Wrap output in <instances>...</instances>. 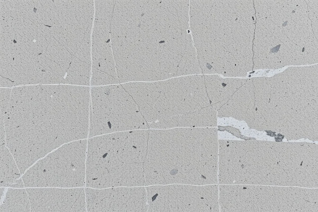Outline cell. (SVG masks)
<instances>
[{"instance_id": "obj_6", "label": "cell", "mask_w": 318, "mask_h": 212, "mask_svg": "<svg viewBox=\"0 0 318 212\" xmlns=\"http://www.w3.org/2000/svg\"><path fill=\"white\" fill-rule=\"evenodd\" d=\"M90 95L88 139L117 132L149 129L137 105L120 84L92 86Z\"/></svg>"}, {"instance_id": "obj_18", "label": "cell", "mask_w": 318, "mask_h": 212, "mask_svg": "<svg viewBox=\"0 0 318 212\" xmlns=\"http://www.w3.org/2000/svg\"><path fill=\"white\" fill-rule=\"evenodd\" d=\"M4 189H5L3 187H1V188H0V196H1H1H2V195L3 194V192H4Z\"/></svg>"}, {"instance_id": "obj_2", "label": "cell", "mask_w": 318, "mask_h": 212, "mask_svg": "<svg viewBox=\"0 0 318 212\" xmlns=\"http://www.w3.org/2000/svg\"><path fill=\"white\" fill-rule=\"evenodd\" d=\"M81 113L79 101L69 85L19 86L13 95L9 114L12 141L27 152L47 154L75 140Z\"/></svg>"}, {"instance_id": "obj_13", "label": "cell", "mask_w": 318, "mask_h": 212, "mask_svg": "<svg viewBox=\"0 0 318 212\" xmlns=\"http://www.w3.org/2000/svg\"><path fill=\"white\" fill-rule=\"evenodd\" d=\"M217 111L210 105L186 114L163 119L162 128L168 129L175 127H215L217 125Z\"/></svg>"}, {"instance_id": "obj_10", "label": "cell", "mask_w": 318, "mask_h": 212, "mask_svg": "<svg viewBox=\"0 0 318 212\" xmlns=\"http://www.w3.org/2000/svg\"><path fill=\"white\" fill-rule=\"evenodd\" d=\"M148 212H193V185L173 184L145 187Z\"/></svg>"}, {"instance_id": "obj_15", "label": "cell", "mask_w": 318, "mask_h": 212, "mask_svg": "<svg viewBox=\"0 0 318 212\" xmlns=\"http://www.w3.org/2000/svg\"><path fill=\"white\" fill-rule=\"evenodd\" d=\"M5 144L0 145L1 187H9L20 176L16 162Z\"/></svg>"}, {"instance_id": "obj_3", "label": "cell", "mask_w": 318, "mask_h": 212, "mask_svg": "<svg viewBox=\"0 0 318 212\" xmlns=\"http://www.w3.org/2000/svg\"><path fill=\"white\" fill-rule=\"evenodd\" d=\"M148 139L139 130L89 138L85 186L104 188L144 186Z\"/></svg>"}, {"instance_id": "obj_17", "label": "cell", "mask_w": 318, "mask_h": 212, "mask_svg": "<svg viewBox=\"0 0 318 212\" xmlns=\"http://www.w3.org/2000/svg\"><path fill=\"white\" fill-rule=\"evenodd\" d=\"M24 183L22 178H20L16 181L9 187L13 188H23Z\"/></svg>"}, {"instance_id": "obj_8", "label": "cell", "mask_w": 318, "mask_h": 212, "mask_svg": "<svg viewBox=\"0 0 318 212\" xmlns=\"http://www.w3.org/2000/svg\"><path fill=\"white\" fill-rule=\"evenodd\" d=\"M87 210L91 212L148 211L145 187H117L85 188Z\"/></svg>"}, {"instance_id": "obj_7", "label": "cell", "mask_w": 318, "mask_h": 212, "mask_svg": "<svg viewBox=\"0 0 318 212\" xmlns=\"http://www.w3.org/2000/svg\"><path fill=\"white\" fill-rule=\"evenodd\" d=\"M88 140L63 145L23 175L26 187L76 188L85 185Z\"/></svg>"}, {"instance_id": "obj_1", "label": "cell", "mask_w": 318, "mask_h": 212, "mask_svg": "<svg viewBox=\"0 0 318 212\" xmlns=\"http://www.w3.org/2000/svg\"><path fill=\"white\" fill-rule=\"evenodd\" d=\"M251 0H192L190 16L202 74L237 77L252 70L255 24Z\"/></svg>"}, {"instance_id": "obj_11", "label": "cell", "mask_w": 318, "mask_h": 212, "mask_svg": "<svg viewBox=\"0 0 318 212\" xmlns=\"http://www.w3.org/2000/svg\"><path fill=\"white\" fill-rule=\"evenodd\" d=\"M90 85L120 84L111 46H94L91 49Z\"/></svg>"}, {"instance_id": "obj_14", "label": "cell", "mask_w": 318, "mask_h": 212, "mask_svg": "<svg viewBox=\"0 0 318 212\" xmlns=\"http://www.w3.org/2000/svg\"><path fill=\"white\" fill-rule=\"evenodd\" d=\"M251 99V90L248 79L217 111L219 118L232 117L244 120Z\"/></svg>"}, {"instance_id": "obj_12", "label": "cell", "mask_w": 318, "mask_h": 212, "mask_svg": "<svg viewBox=\"0 0 318 212\" xmlns=\"http://www.w3.org/2000/svg\"><path fill=\"white\" fill-rule=\"evenodd\" d=\"M206 91L211 105L217 111L247 79L223 78L216 75H204Z\"/></svg>"}, {"instance_id": "obj_5", "label": "cell", "mask_w": 318, "mask_h": 212, "mask_svg": "<svg viewBox=\"0 0 318 212\" xmlns=\"http://www.w3.org/2000/svg\"><path fill=\"white\" fill-rule=\"evenodd\" d=\"M126 89L149 124L193 112L209 104L203 75L130 82Z\"/></svg>"}, {"instance_id": "obj_9", "label": "cell", "mask_w": 318, "mask_h": 212, "mask_svg": "<svg viewBox=\"0 0 318 212\" xmlns=\"http://www.w3.org/2000/svg\"><path fill=\"white\" fill-rule=\"evenodd\" d=\"M32 212H86L85 188H36L26 189Z\"/></svg>"}, {"instance_id": "obj_16", "label": "cell", "mask_w": 318, "mask_h": 212, "mask_svg": "<svg viewBox=\"0 0 318 212\" xmlns=\"http://www.w3.org/2000/svg\"><path fill=\"white\" fill-rule=\"evenodd\" d=\"M30 205L26 189L9 188L0 207V212H29Z\"/></svg>"}, {"instance_id": "obj_4", "label": "cell", "mask_w": 318, "mask_h": 212, "mask_svg": "<svg viewBox=\"0 0 318 212\" xmlns=\"http://www.w3.org/2000/svg\"><path fill=\"white\" fill-rule=\"evenodd\" d=\"M200 156L194 128L150 129L145 186L194 185Z\"/></svg>"}]
</instances>
